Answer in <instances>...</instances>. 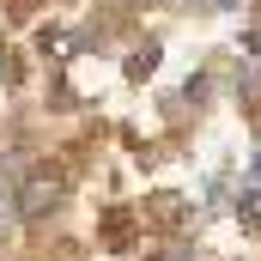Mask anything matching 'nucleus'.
Returning a JSON list of instances; mask_svg holds the SVG:
<instances>
[{
    "label": "nucleus",
    "instance_id": "1",
    "mask_svg": "<svg viewBox=\"0 0 261 261\" xmlns=\"http://www.w3.org/2000/svg\"><path fill=\"white\" fill-rule=\"evenodd\" d=\"M67 195V176H55V170H43V176H31L24 182V195H18V213L24 219H43V213H55Z\"/></svg>",
    "mask_w": 261,
    "mask_h": 261
},
{
    "label": "nucleus",
    "instance_id": "4",
    "mask_svg": "<svg viewBox=\"0 0 261 261\" xmlns=\"http://www.w3.org/2000/svg\"><path fill=\"white\" fill-rule=\"evenodd\" d=\"M6 79H12V61H6V49H0V85H6Z\"/></svg>",
    "mask_w": 261,
    "mask_h": 261
},
{
    "label": "nucleus",
    "instance_id": "6",
    "mask_svg": "<svg viewBox=\"0 0 261 261\" xmlns=\"http://www.w3.org/2000/svg\"><path fill=\"white\" fill-rule=\"evenodd\" d=\"M206 6H231V0H206Z\"/></svg>",
    "mask_w": 261,
    "mask_h": 261
},
{
    "label": "nucleus",
    "instance_id": "5",
    "mask_svg": "<svg viewBox=\"0 0 261 261\" xmlns=\"http://www.w3.org/2000/svg\"><path fill=\"white\" fill-rule=\"evenodd\" d=\"M255 182H261V152H255Z\"/></svg>",
    "mask_w": 261,
    "mask_h": 261
},
{
    "label": "nucleus",
    "instance_id": "3",
    "mask_svg": "<svg viewBox=\"0 0 261 261\" xmlns=\"http://www.w3.org/2000/svg\"><path fill=\"white\" fill-rule=\"evenodd\" d=\"M237 213H243L249 225H261V182H255V189H249V195H243V200H237Z\"/></svg>",
    "mask_w": 261,
    "mask_h": 261
},
{
    "label": "nucleus",
    "instance_id": "2",
    "mask_svg": "<svg viewBox=\"0 0 261 261\" xmlns=\"http://www.w3.org/2000/svg\"><path fill=\"white\" fill-rule=\"evenodd\" d=\"M152 67H158V49H152V43H146V49H140V55H134V61H128V73H134V79H146V73H152Z\"/></svg>",
    "mask_w": 261,
    "mask_h": 261
}]
</instances>
